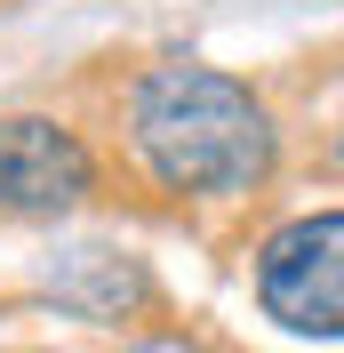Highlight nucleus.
Wrapping results in <instances>:
<instances>
[{
  "mask_svg": "<svg viewBox=\"0 0 344 353\" xmlns=\"http://www.w3.org/2000/svg\"><path fill=\"white\" fill-rule=\"evenodd\" d=\"M105 185L88 137L56 112H0V217L8 225H56L88 209Z\"/></svg>",
  "mask_w": 344,
  "mask_h": 353,
  "instance_id": "3",
  "label": "nucleus"
},
{
  "mask_svg": "<svg viewBox=\"0 0 344 353\" xmlns=\"http://www.w3.org/2000/svg\"><path fill=\"white\" fill-rule=\"evenodd\" d=\"M257 305L264 321H280L288 337H336L344 330V209H312L288 217L257 241Z\"/></svg>",
  "mask_w": 344,
  "mask_h": 353,
  "instance_id": "2",
  "label": "nucleus"
},
{
  "mask_svg": "<svg viewBox=\"0 0 344 353\" xmlns=\"http://www.w3.org/2000/svg\"><path fill=\"white\" fill-rule=\"evenodd\" d=\"M120 137L152 193L169 201H248L280 169L272 105L224 65H144L120 97Z\"/></svg>",
  "mask_w": 344,
  "mask_h": 353,
  "instance_id": "1",
  "label": "nucleus"
},
{
  "mask_svg": "<svg viewBox=\"0 0 344 353\" xmlns=\"http://www.w3.org/2000/svg\"><path fill=\"white\" fill-rule=\"evenodd\" d=\"M48 289H56V305H72L80 321H120L129 305L152 297V281L129 257H112V249H65V265L48 273Z\"/></svg>",
  "mask_w": 344,
  "mask_h": 353,
  "instance_id": "4",
  "label": "nucleus"
}]
</instances>
